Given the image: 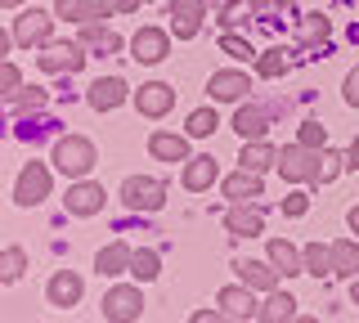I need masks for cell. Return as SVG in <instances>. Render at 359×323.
Here are the masks:
<instances>
[{
    "instance_id": "cell-48",
    "label": "cell",
    "mask_w": 359,
    "mask_h": 323,
    "mask_svg": "<svg viewBox=\"0 0 359 323\" xmlns=\"http://www.w3.org/2000/svg\"><path fill=\"white\" fill-rule=\"evenodd\" d=\"M351 301H355V305H359V278H355V283H351Z\"/></svg>"
},
{
    "instance_id": "cell-12",
    "label": "cell",
    "mask_w": 359,
    "mask_h": 323,
    "mask_svg": "<svg viewBox=\"0 0 359 323\" xmlns=\"http://www.w3.org/2000/svg\"><path fill=\"white\" fill-rule=\"evenodd\" d=\"M224 233H229V238H256V233H265V216H261V207H252V202H233L229 211H224Z\"/></svg>"
},
{
    "instance_id": "cell-21",
    "label": "cell",
    "mask_w": 359,
    "mask_h": 323,
    "mask_svg": "<svg viewBox=\"0 0 359 323\" xmlns=\"http://www.w3.org/2000/svg\"><path fill=\"white\" fill-rule=\"evenodd\" d=\"M130 256H135L130 242L112 238L108 247H99V256H95V270L104 274V278H117V274H126V270H130Z\"/></svg>"
},
{
    "instance_id": "cell-35",
    "label": "cell",
    "mask_w": 359,
    "mask_h": 323,
    "mask_svg": "<svg viewBox=\"0 0 359 323\" xmlns=\"http://www.w3.org/2000/svg\"><path fill=\"white\" fill-rule=\"evenodd\" d=\"M247 14H256L252 0H229V5L220 9V27H224V32H238V27L247 23Z\"/></svg>"
},
{
    "instance_id": "cell-15",
    "label": "cell",
    "mask_w": 359,
    "mask_h": 323,
    "mask_svg": "<svg viewBox=\"0 0 359 323\" xmlns=\"http://www.w3.org/2000/svg\"><path fill=\"white\" fill-rule=\"evenodd\" d=\"M45 296H50V305H59V310H72L76 301L86 296V283H81V274H76V270H54L50 287H45Z\"/></svg>"
},
{
    "instance_id": "cell-7",
    "label": "cell",
    "mask_w": 359,
    "mask_h": 323,
    "mask_svg": "<svg viewBox=\"0 0 359 323\" xmlns=\"http://www.w3.org/2000/svg\"><path fill=\"white\" fill-rule=\"evenodd\" d=\"M36 63L41 72H76L86 63V46L81 41H50V46H41Z\"/></svg>"
},
{
    "instance_id": "cell-10",
    "label": "cell",
    "mask_w": 359,
    "mask_h": 323,
    "mask_svg": "<svg viewBox=\"0 0 359 323\" xmlns=\"http://www.w3.org/2000/svg\"><path fill=\"white\" fill-rule=\"evenodd\" d=\"M126 99H135V90L121 76H99L95 85H90V95H86V104L95 108V113H112V108H121Z\"/></svg>"
},
{
    "instance_id": "cell-23",
    "label": "cell",
    "mask_w": 359,
    "mask_h": 323,
    "mask_svg": "<svg viewBox=\"0 0 359 323\" xmlns=\"http://www.w3.org/2000/svg\"><path fill=\"white\" fill-rule=\"evenodd\" d=\"M292 319H297V301H292V292H283V287L265 292L261 310H256V323H292Z\"/></svg>"
},
{
    "instance_id": "cell-44",
    "label": "cell",
    "mask_w": 359,
    "mask_h": 323,
    "mask_svg": "<svg viewBox=\"0 0 359 323\" xmlns=\"http://www.w3.org/2000/svg\"><path fill=\"white\" fill-rule=\"evenodd\" d=\"M256 14H278V9H292V0H252Z\"/></svg>"
},
{
    "instance_id": "cell-33",
    "label": "cell",
    "mask_w": 359,
    "mask_h": 323,
    "mask_svg": "<svg viewBox=\"0 0 359 323\" xmlns=\"http://www.w3.org/2000/svg\"><path fill=\"white\" fill-rule=\"evenodd\" d=\"M216 126H220V117L211 113V108H198V113H189V121H184V135L207 139V135H216Z\"/></svg>"
},
{
    "instance_id": "cell-25",
    "label": "cell",
    "mask_w": 359,
    "mask_h": 323,
    "mask_svg": "<svg viewBox=\"0 0 359 323\" xmlns=\"http://www.w3.org/2000/svg\"><path fill=\"white\" fill-rule=\"evenodd\" d=\"M233 130H238L243 139H265L269 113H265V108H256V104H243L238 113H233Z\"/></svg>"
},
{
    "instance_id": "cell-41",
    "label": "cell",
    "mask_w": 359,
    "mask_h": 323,
    "mask_svg": "<svg viewBox=\"0 0 359 323\" xmlns=\"http://www.w3.org/2000/svg\"><path fill=\"white\" fill-rule=\"evenodd\" d=\"M306 207H310L306 193H287L283 198V216H306Z\"/></svg>"
},
{
    "instance_id": "cell-4",
    "label": "cell",
    "mask_w": 359,
    "mask_h": 323,
    "mask_svg": "<svg viewBox=\"0 0 359 323\" xmlns=\"http://www.w3.org/2000/svg\"><path fill=\"white\" fill-rule=\"evenodd\" d=\"M121 202H126L130 211H162L166 184L162 180H149V175H130V180L121 184Z\"/></svg>"
},
{
    "instance_id": "cell-31",
    "label": "cell",
    "mask_w": 359,
    "mask_h": 323,
    "mask_svg": "<svg viewBox=\"0 0 359 323\" xmlns=\"http://www.w3.org/2000/svg\"><path fill=\"white\" fill-rule=\"evenodd\" d=\"M301 256H306V274H314V278L337 274V270H332V247H328V242H310Z\"/></svg>"
},
{
    "instance_id": "cell-30",
    "label": "cell",
    "mask_w": 359,
    "mask_h": 323,
    "mask_svg": "<svg viewBox=\"0 0 359 323\" xmlns=\"http://www.w3.org/2000/svg\"><path fill=\"white\" fill-rule=\"evenodd\" d=\"M130 274L140 278V283H153V278L162 274V256H157L153 247H135V256H130Z\"/></svg>"
},
{
    "instance_id": "cell-51",
    "label": "cell",
    "mask_w": 359,
    "mask_h": 323,
    "mask_svg": "<svg viewBox=\"0 0 359 323\" xmlns=\"http://www.w3.org/2000/svg\"><path fill=\"white\" fill-rule=\"evenodd\" d=\"M229 323H233V319H229Z\"/></svg>"
},
{
    "instance_id": "cell-47",
    "label": "cell",
    "mask_w": 359,
    "mask_h": 323,
    "mask_svg": "<svg viewBox=\"0 0 359 323\" xmlns=\"http://www.w3.org/2000/svg\"><path fill=\"white\" fill-rule=\"evenodd\" d=\"M346 220H351V233H359V207H351V216H346Z\"/></svg>"
},
{
    "instance_id": "cell-34",
    "label": "cell",
    "mask_w": 359,
    "mask_h": 323,
    "mask_svg": "<svg viewBox=\"0 0 359 323\" xmlns=\"http://www.w3.org/2000/svg\"><path fill=\"white\" fill-rule=\"evenodd\" d=\"M22 270H27V252H22V247H5V256H0V278H5V283H18Z\"/></svg>"
},
{
    "instance_id": "cell-26",
    "label": "cell",
    "mask_w": 359,
    "mask_h": 323,
    "mask_svg": "<svg viewBox=\"0 0 359 323\" xmlns=\"http://www.w3.org/2000/svg\"><path fill=\"white\" fill-rule=\"evenodd\" d=\"M238 166H247V171H269V166H278V149L269 139H247V149H243V158Z\"/></svg>"
},
{
    "instance_id": "cell-45",
    "label": "cell",
    "mask_w": 359,
    "mask_h": 323,
    "mask_svg": "<svg viewBox=\"0 0 359 323\" xmlns=\"http://www.w3.org/2000/svg\"><path fill=\"white\" fill-rule=\"evenodd\" d=\"M108 5H112V9H117V14H135V9H140V5H144V0H108Z\"/></svg>"
},
{
    "instance_id": "cell-24",
    "label": "cell",
    "mask_w": 359,
    "mask_h": 323,
    "mask_svg": "<svg viewBox=\"0 0 359 323\" xmlns=\"http://www.w3.org/2000/svg\"><path fill=\"white\" fill-rule=\"evenodd\" d=\"M269 265H274L283 278H297V274H306V256H301L297 247H292L287 238H274L269 242Z\"/></svg>"
},
{
    "instance_id": "cell-17",
    "label": "cell",
    "mask_w": 359,
    "mask_h": 323,
    "mask_svg": "<svg viewBox=\"0 0 359 323\" xmlns=\"http://www.w3.org/2000/svg\"><path fill=\"white\" fill-rule=\"evenodd\" d=\"M202 14H207V0H171V32L194 41L202 27Z\"/></svg>"
},
{
    "instance_id": "cell-28",
    "label": "cell",
    "mask_w": 359,
    "mask_h": 323,
    "mask_svg": "<svg viewBox=\"0 0 359 323\" xmlns=\"http://www.w3.org/2000/svg\"><path fill=\"white\" fill-rule=\"evenodd\" d=\"M76 41H81L86 50H104V54H117L121 50V36H117V32H108L104 23H86Z\"/></svg>"
},
{
    "instance_id": "cell-1",
    "label": "cell",
    "mask_w": 359,
    "mask_h": 323,
    "mask_svg": "<svg viewBox=\"0 0 359 323\" xmlns=\"http://www.w3.org/2000/svg\"><path fill=\"white\" fill-rule=\"evenodd\" d=\"M50 162H54V171L67 175V180H86L99 158H95V144H90L86 135H63L59 144H54Z\"/></svg>"
},
{
    "instance_id": "cell-38",
    "label": "cell",
    "mask_w": 359,
    "mask_h": 323,
    "mask_svg": "<svg viewBox=\"0 0 359 323\" xmlns=\"http://www.w3.org/2000/svg\"><path fill=\"white\" fill-rule=\"evenodd\" d=\"M297 144H306V149H328V126H319V121H306V126L297 130Z\"/></svg>"
},
{
    "instance_id": "cell-16",
    "label": "cell",
    "mask_w": 359,
    "mask_h": 323,
    "mask_svg": "<svg viewBox=\"0 0 359 323\" xmlns=\"http://www.w3.org/2000/svg\"><path fill=\"white\" fill-rule=\"evenodd\" d=\"M135 108H140L144 117H166L175 108V90L166 81H149V85L135 90Z\"/></svg>"
},
{
    "instance_id": "cell-40",
    "label": "cell",
    "mask_w": 359,
    "mask_h": 323,
    "mask_svg": "<svg viewBox=\"0 0 359 323\" xmlns=\"http://www.w3.org/2000/svg\"><path fill=\"white\" fill-rule=\"evenodd\" d=\"M341 171H346V158H341V153H332V149H323V180H337Z\"/></svg>"
},
{
    "instance_id": "cell-42",
    "label": "cell",
    "mask_w": 359,
    "mask_h": 323,
    "mask_svg": "<svg viewBox=\"0 0 359 323\" xmlns=\"http://www.w3.org/2000/svg\"><path fill=\"white\" fill-rule=\"evenodd\" d=\"M341 95H346V104H351V108H359V68H355V72H346Z\"/></svg>"
},
{
    "instance_id": "cell-43",
    "label": "cell",
    "mask_w": 359,
    "mask_h": 323,
    "mask_svg": "<svg viewBox=\"0 0 359 323\" xmlns=\"http://www.w3.org/2000/svg\"><path fill=\"white\" fill-rule=\"evenodd\" d=\"M189 323H229V319H224L220 305H211V310H194V315H189Z\"/></svg>"
},
{
    "instance_id": "cell-20",
    "label": "cell",
    "mask_w": 359,
    "mask_h": 323,
    "mask_svg": "<svg viewBox=\"0 0 359 323\" xmlns=\"http://www.w3.org/2000/svg\"><path fill=\"white\" fill-rule=\"evenodd\" d=\"M216 180H220V162L211 158V153L184 162V188H189V193H202V188H211Z\"/></svg>"
},
{
    "instance_id": "cell-13",
    "label": "cell",
    "mask_w": 359,
    "mask_h": 323,
    "mask_svg": "<svg viewBox=\"0 0 359 323\" xmlns=\"http://www.w3.org/2000/svg\"><path fill=\"white\" fill-rule=\"evenodd\" d=\"M216 305L224 310V319H233V323H243V319H256V292L247 283H233V287H220V296H216Z\"/></svg>"
},
{
    "instance_id": "cell-22",
    "label": "cell",
    "mask_w": 359,
    "mask_h": 323,
    "mask_svg": "<svg viewBox=\"0 0 359 323\" xmlns=\"http://www.w3.org/2000/svg\"><path fill=\"white\" fill-rule=\"evenodd\" d=\"M149 153H153L157 162H189V135L153 130V135H149Z\"/></svg>"
},
{
    "instance_id": "cell-2",
    "label": "cell",
    "mask_w": 359,
    "mask_h": 323,
    "mask_svg": "<svg viewBox=\"0 0 359 323\" xmlns=\"http://www.w3.org/2000/svg\"><path fill=\"white\" fill-rule=\"evenodd\" d=\"M278 175H283L287 184L323 180V149H306V144H287V149H278Z\"/></svg>"
},
{
    "instance_id": "cell-27",
    "label": "cell",
    "mask_w": 359,
    "mask_h": 323,
    "mask_svg": "<svg viewBox=\"0 0 359 323\" xmlns=\"http://www.w3.org/2000/svg\"><path fill=\"white\" fill-rule=\"evenodd\" d=\"M332 270L341 278H359V242L355 238H337L332 242Z\"/></svg>"
},
{
    "instance_id": "cell-39",
    "label": "cell",
    "mask_w": 359,
    "mask_h": 323,
    "mask_svg": "<svg viewBox=\"0 0 359 323\" xmlns=\"http://www.w3.org/2000/svg\"><path fill=\"white\" fill-rule=\"evenodd\" d=\"M45 99H50V95H45L41 85H22V90H18V99H14L9 108H18V113H27V108H45Z\"/></svg>"
},
{
    "instance_id": "cell-6",
    "label": "cell",
    "mask_w": 359,
    "mask_h": 323,
    "mask_svg": "<svg viewBox=\"0 0 359 323\" xmlns=\"http://www.w3.org/2000/svg\"><path fill=\"white\" fill-rule=\"evenodd\" d=\"M50 32H54V18L45 14V9H22L14 18V41L22 50H41L50 46Z\"/></svg>"
},
{
    "instance_id": "cell-36",
    "label": "cell",
    "mask_w": 359,
    "mask_h": 323,
    "mask_svg": "<svg viewBox=\"0 0 359 323\" xmlns=\"http://www.w3.org/2000/svg\"><path fill=\"white\" fill-rule=\"evenodd\" d=\"M22 90V72H18V63H5L0 68V95H5V104H14Z\"/></svg>"
},
{
    "instance_id": "cell-19",
    "label": "cell",
    "mask_w": 359,
    "mask_h": 323,
    "mask_svg": "<svg viewBox=\"0 0 359 323\" xmlns=\"http://www.w3.org/2000/svg\"><path fill=\"white\" fill-rule=\"evenodd\" d=\"M247 90H252V76H247V72H216L207 81V95L220 99V104H243Z\"/></svg>"
},
{
    "instance_id": "cell-49",
    "label": "cell",
    "mask_w": 359,
    "mask_h": 323,
    "mask_svg": "<svg viewBox=\"0 0 359 323\" xmlns=\"http://www.w3.org/2000/svg\"><path fill=\"white\" fill-rule=\"evenodd\" d=\"M292 323H319V319H310V315H297V319H292Z\"/></svg>"
},
{
    "instance_id": "cell-18",
    "label": "cell",
    "mask_w": 359,
    "mask_h": 323,
    "mask_svg": "<svg viewBox=\"0 0 359 323\" xmlns=\"http://www.w3.org/2000/svg\"><path fill=\"white\" fill-rule=\"evenodd\" d=\"M166 46H171V36H166L162 27H140L130 36V54L140 63H162L166 59Z\"/></svg>"
},
{
    "instance_id": "cell-32",
    "label": "cell",
    "mask_w": 359,
    "mask_h": 323,
    "mask_svg": "<svg viewBox=\"0 0 359 323\" xmlns=\"http://www.w3.org/2000/svg\"><path fill=\"white\" fill-rule=\"evenodd\" d=\"M283 72H287V50H265V54H256V76H261V81H278Z\"/></svg>"
},
{
    "instance_id": "cell-37",
    "label": "cell",
    "mask_w": 359,
    "mask_h": 323,
    "mask_svg": "<svg viewBox=\"0 0 359 323\" xmlns=\"http://www.w3.org/2000/svg\"><path fill=\"white\" fill-rule=\"evenodd\" d=\"M220 50H224V54H233V59H256L252 41L238 36V32H224V36H220Z\"/></svg>"
},
{
    "instance_id": "cell-46",
    "label": "cell",
    "mask_w": 359,
    "mask_h": 323,
    "mask_svg": "<svg viewBox=\"0 0 359 323\" xmlns=\"http://www.w3.org/2000/svg\"><path fill=\"white\" fill-rule=\"evenodd\" d=\"M346 166H351V171H359V139L346 149Z\"/></svg>"
},
{
    "instance_id": "cell-29",
    "label": "cell",
    "mask_w": 359,
    "mask_h": 323,
    "mask_svg": "<svg viewBox=\"0 0 359 323\" xmlns=\"http://www.w3.org/2000/svg\"><path fill=\"white\" fill-rule=\"evenodd\" d=\"M297 36H301V46H328V36H332L328 14H306L301 27H297Z\"/></svg>"
},
{
    "instance_id": "cell-3",
    "label": "cell",
    "mask_w": 359,
    "mask_h": 323,
    "mask_svg": "<svg viewBox=\"0 0 359 323\" xmlns=\"http://www.w3.org/2000/svg\"><path fill=\"white\" fill-rule=\"evenodd\" d=\"M50 166L45 162H27L18 171V184H14V202L18 207H41L45 198H50Z\"/></svg>"
},
{
    "instance_id": "cell-5",
    "label": "cell",
    "mask_w": 359,
    "mask_h": 323,
    "mask_svg": "<svg viewBox=\"0 0 359 323\" xmlns=\"http://www.w3.org/2000/svg\"><path fill=\"white\" fill-rule=\"evenodd\" d=\"M140 315H144V292L140 287H130V283L108 287V296H104V319L108 323H135Z\"/></svg>"
},
{
    "instance_id": "cell-14",
    "label": "cell",
    "mask_w": 359,
    "mask_h": 323,
    "mask_svg": "<svg viewBox=\"0 0 359 323\" xmlns=\"http://www.w3.org/2000/svg\"><path fill=\"white\" fill-rule=\"evenodd\" d=\"M220 193L229 198V202H256V198L265 193V180H261V171L238 166L233 175H224V180H220Z\"/></svg>"
},
{
    "instance_id": "cell-8",
    "label": "cell",
    "mask_w": 359,
    "mask_h": 323,
    "mask_svg": "<svg viewBox=\"0 0 359 323\" xmlns=\"http://www.w3.org/2000/svg\"><path fill=\"white\" fill-rule=\"evenodd\" d=\"M54 14L63 18V23H108L117 9L108 5V0H54Z\"/></svg>"
},
{
    "instance_id": "cell-11",
    "label": "cell",
    "mask_w": 359,
    "mask_h": 323,
    "mask_svg": "<svg viewBox=\"0 0 359 323\" xmlns=\"http://www.w3.org/2000/svg\"><path fill=\"white\" fill-rule=\"evenodd\" d=\"M233 274H238V283H247L252 292H261V296L274 292L278 278H283L269 261H252V256H238V261H233Z\"/></svg>"
},
{
    "instance_id": "cell-9",
    "label": "cell",
    "mask_w": 359,
    "mask_h": 323,
    "mask_svg": "<svg viewBox=\"0 0 359 323\" xmlns=\"http://www.w3.org/2000/svg\"><path fill=\"white\" fill-rule=\"evenodd\" d=\"M108 202V193H104V184H95V180H72V188L63 193V207L72 211V216H99Z\"/></svg>"
},
{
    "instance_id": "cell-50",
    "label": "cell",
    "mask_w": 359,
    "mask_h": 323,
    "mask_svg": "<svg viewBox=\"0 0 359 323\" xmlns=\"http://www.w3.org/2000/svg\"><path fill=\"white\" fill-rule=\"evenodd\" d=\"M0 5H5V9H18V0H0Z\"/></svg>"
}]
</instances>
